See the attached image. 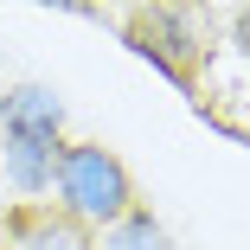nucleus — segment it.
<instances>
[{"label": "nucleus", "mask_w": 250, "mask_h": 250, "mask_svg": "<svg viewBox=\"0 0 250 250\" xmlns=\"http://www.w3.org/2000/svg\"><path fill=\"white\" fill-rule=\"evenodd\" d=\"M0 250H96V237L83 225H71L58 206L45 199H26L0 218Z\"/></svg>", "instance_id": "nucleus-4"}, {"label": "nucleus", "mask_w": 250, "mask_h": 250, "mask_svg": "<svg viewBox=\"0 0 250 250\" xmlns=\"http://www.w3.org/2000/svg\"><path fill=\"white\" fill-rule=\"evenodd\" d=\"M128 45H135L147 64H161L173 83H186V90H192L199 64L212 58L206 20L186 13V7H141V13H128Z\"/></svg>", "instance_id": "nucleus-3"}, {"label": "nucleus", "mask_w": 250, "mask_h": 250, "mask_svg": "<svg viewBox=\"0 0 250 250\" xmlns=\"http://www.w3.org/2000/svg\"><path fill=\"white\" fill-rule=\"evenodd\" d=\"M64 147V103L52 83H20L0 103V167H7L13 192L39 199L52 192V167Z\"/></svg>", "instance_id": "nucleus-1"}, {"label": "nucleus", "mask_w": 250, "mask_h": 250, "mask_svg": "<svg viewBox=\"0 0 250 250\" xmlns=\"http://www.w3.org/2000/svg\"><path fill=\"white\" fill-rule=\"evenodd\" d=\"M0 103H7V90H0Z\"/></svg>", "instance_id": "nucleus-6"}, {"label": "nucleus", "mask_w": 250, "mask_h": 250, "mask_svg": "<svg viewBox=\"0 0 250 250\" xmlns=\"http://www.w3.org/2000/svg\"><path fill=\"white\" fill-rule=\"evenodd\" d=\"M52 186H58V212L71 225H83L90 237L135 212V180L103 141H64L58 167H52Z\"/></svg>", "instance_id": "nucleus-2"}, {"label": "nucleus", "mask_w": 250, "mask_h": 250, "mask_svg": "<svg viewBox=\"0 0 250 250\" xmlns=\"http://www.w3.org/2000/svg\"><path fill=\"white\" fill-rule=\"evenodd\" d=\"M96 250H173L167 244V225L154 218V212H128V218H116L109 231H103V244H96Z\"/></svg>", "instance_id": "nucleus-5"}]
</instances>
